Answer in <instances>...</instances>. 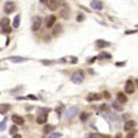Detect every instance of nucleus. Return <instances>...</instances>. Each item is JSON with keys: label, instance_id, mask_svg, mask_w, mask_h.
<instances>
[{"label": "nucleus", "instance_id": "obj_11", "mask_svg": "<svg viewBox=\"0 0 138 138\" xmlns=\"http://www.w3.org/2000/svg\"><path fill=\"white\" fill-rule=\"evenodd\" d=\"M70 14H71V10L67 6H64V8L61 10V16L64 18V20H68L70 18Z\"/></svg>", "mask_w": 138, "mask_h": 138}, {"label": "nucleus", "instance_id": "obj_14", "mask_svg": "<svg viewBox=\"0 0 138 138\" xmlns=\"http://www.w3.org/2000/svg\"><path fill=\"white\" fill-rule=\"evenodd\" d=\"M8 61H12L13 63H22V62L27 61V58L22 57V56H9Z\"/></svg>", "mask_w": 138, "mask_h": 138}, {"label": "nucleus", "instance_id": "obj_32", "mask_svg": "<svg viewBox=\"0 0 138 138\" xmlns=\"http://www.w3.org/2000/svg\"><path fill=\"white\" fill-rule=\"evenodd\" d=\"M100 110H102V111H106V112H107L108 111V107H107V105H106V104H103V105H100Z\"/></svg>", "mask_w": 138, "mask_h": 138}, {"label": "nucleus", "instance_id": "obj_46", "mask_svg": "<svg viewBox=\"0 0 138 138\" xmlns=\"http://www.w3.org/2000/svg\"><path fill=\"white\" fill-rule=\"evenodd\" d=\"M115 138H122V136H121V134H118L117 136H115Z\"/></svg>", "mask_w": 138, "mask_h": 138}, {"label": "nucleus", "instance_id": "obj_23", "mask_svg": "<svg viewBox=\"0 0 138 138\" xmlns=\"http://www.w3.org/2000/svg\"><path fill=\"white\" fill-rule=\"evenodd\" d=\"M37 112H38V115H40V114H47L48 115V113L50 112V108H46V107H39L37 110Z\"/></svg>", "mask_w": 138, "mask_h": 138}, {"label": "nucleus", "instance_id": "obj_36", "mask_svg": "<svg viewBox=\"0 0 138 138\" xmlns=\"http://www.w3.org/2000/svg\"><path fill=\"white\" fill-rule=\"evenodd\" d=\"M71 63H72V64H77V63H78V58L77 57H71Z\"/></svg>", "mask_w": 138, "mask_h": 138}, {"label": "nucleus", "instance_id": "obj_34", "mask_svg": "<svg viewBox=\"0 0 138 138\" xmlns=\"http://www.w3.org/2000/svg\"><path fill=\"white\" fill-rule=\"evenodd\" d=\"M125 138H135V133L134 131H130V133L127 135V137Z\"/></svg>", "mask_w": 138, "mask_h": 138}, {"label": "nucleus", "instance_id": "obj_45", "mask_svg": "<svg viewBox=\"0 0 138 138\" xmlns=\"http://www.w3.org/2000/svg\"><path fill=\"white\" fill-rule=\"evenodd\" d=\"M47 1H48V0H40V2H41V4H47Z\"/></svg>", "mask_w": 138, "mask_h": 138}, {"label": "nucleus", "instance_id": "obj_2", "mask_svg": "<svg viewBox=\"0 0 138 138\" xmlns=\"http://www.w3.org/2000/svg\"><path fill=\"white\" fill-rule=\"evenodd\" d=\"M78 112H79V110H78V107H75V106H72V107L67 108L66 111H65V119L70 120V119L74 118L75 115L78 114Z\"/></svg>", "mask_w": 138, "mask_h": 138}, {"label": "nucleus", "instance_id": "obj_15", "mask_svg": "<svg viewBox=\"0 0 138 138\" xmlns=\"http://www.w3.org/2000/svg\"><path fill=\"white\" fill-rule=\"evenodd\" d=\"M117 97H118V100H117V102H119L120 104H125V103L128 102V98L125 97V95H124L123 93H118Z\"/></svg>", "mask_w": 138, "mask_h": 138}, {"label": "nucleus", "instance_id": "obj_30", "mask_svg": "<svg viewBox=\"0 0 138 138\" xmlns=\"http://www.w3.org/2000/svg\"><path fill=\"white\" fill-rule=\"evenodd\" d=\"M26 99H31V100H38V97L34 96V95H27L26 96Z\"/></svg>", "mask_w": 138, "mask_h": 138}, {"label": "nucleus", "instance_id": "obj_43", "mask_svg": "<svg viewBox=\"0 0 138 138\" xmlns=\"http://www.w3.org/2000/svg\"><path fill=\"white\" fill-rule=\"evenodd\" d=\"M12 138H22V136H21V135H18V134H16V135H14Z\"/></svg>", "mask_w": 138, "mask_h": 138}, {"label": "nucleus", "instance_id": "obj_21", "mask_svg": "<svg viewBox=\"0 0 138 138\" xmlns=\"http://www.w3.org/2000/svg\"><path fill=\"white\" fill-rule=\"evenodd\" d=\"M20 23H21V15L18 14L15 16L14 21H13V26H14L15 29H17V27H20Z\"/></svg>", "mask_w": 138, "mask_h": 138}, {"label": "nucleus", "instance_id": "obj_40", "mask_svg": "<svg viewBox=\"0 0 138 138\" xmlns=\"http://www.w3.org/2000/svg\"><path fill=\"white\" fill-rule=\"evenodd\" d=\"M79 7H80L81 9H83V10H86L87 13H90V9H88V8H86V7H84V6H81V5H80V6H79Z\"/></svg>", "mask_w": 138, "mask_h": 138}, {"label": "nucleus", "instance_id": "obj_27", "mask_svg": "<svg viewBox=\"0 0 138 138\" xmlns=\"http://www.w3.org/2000/svg\"><path fill=\"white\" fill-rule=\"evenodd\" d=\"M112 56L110 54H106V53H102L99 56H97V58H111Z\"/></svg>", "mask_w": 138, "mask_h": 138}, {"label": "nucleus", "instance_id": "obj_6", "mask_svg": "<svg viewBox=\"0 0 138 138\" xmlns=\"http://www.w3.org/2000/svg\"><path fill=\"white\" fill-rule=\"evenodd\" d=\"M90 7L93 9H95V10H102L103 7H104V5H103V2L100 1V0H91Z\"/></svg>", "mask_w": 138, "mask_h": 138}, {"label": "nucleus", "instance_id": "obj_42", "mask_svg": "<svg viewBox=\"0 0 138 138\" xmlns=\"http://www.w3.org/2000/svg\"><path fill=\"white\" fill-rule=\"evenodd\" d=\"M135 32H137L136 30H133V31H125V33L127 34H131V33H135Z\"/></svg>", "mask_w": 138, "mask_h": 138}, {"label": "nucleus", "instance_id": "obj_1", "mask_svg": "<svg viewBox=\"0 0 138 138\" xmlns=\"http://www.w3.org/2000/svg\"><path fill=\"white\" fill-rule=\"evenodd\" d=\"M83 79H84V75H83L82 71H77L75 73L72 74V77H71V81L75 84H80L83 81Z\"/></svg>", "mask_w": 138, "mask_h": 138}, {"label": "nucleus", "instance_id": "obj_9", "mask_svg": "<svg viewBox=\"0 0 138 138\" xmlns=\"http://www.w3.org/2000/svg\"><path fill=\"white\" fill-rule=\"evenodd\" d=\"M100 98H102V95H100V94H97V93H90V94H88V96H87V100H88V102L99 100Z\"/></svg>", "mask_w": 138, "mask_h": 138}, {"label": "nucleus", "instance_id": "obj_18", "mask_svg": "<svg viewBox=\"0 0 138 138\" xmlns=\"http://www.w3.org/2000/svg\"><path fill=\"white\" fill-rule=\"evenodd\" d=\"M135 124H136V122L134 120H130V121H127L124 124V130L125 131H130V129H133L135 127Z\"/></svg>", "mask_w": 138, "mask_h": 138}, {"label": "nucleus", "instance_id": "obj_37", "mask_svg": "<svg viewBox=\"0 0 138 138\" xmlns=\"http://www.w3.org/2000/svg\"><path fill=\"white\" fill-rule=\"evenodd\" d=\"M103 96H104L105 98H110V97H111V95H110L108 91H104V93H103Z\"/></svg>", "mask_w": 138, "mask_h": 138}, {"label": "nucleus", "instance_id": "obj_28", "mask_svg": "<svg viewBox=\"0 0 138 138\" xmlns=\"http://www.w3.org/2000/svg\"><path fill=\"white\" fill-rule=\"evenodd\" d=\"M59 137H62V134H59V133H54V134H50L48 138H59Z\"/></svg>", "mask_w": 138, "mask_h": 138}, {"label": "nucleus", "instance_id": "obj_25", "mask_svg": "<svg viewBox=\"0 0 138 138\" xmlns=\"http://www.w3.org/2000/svg\"><path fill=\"white\" fill-rule=\"evenodd\" d=\"M88 118H89V114H88V113H86V112H82L80 114V120H81V122H86Z\"/></svg>", "mask_w": 138, "mask_h": 138}, {"label": "nucleus", "instance_id": "obj_24", "mask_svg": "<svg viewBox=\"0 0 138 138\" xmlns=\"http://www.w3.org/2000/svg\"><path fill=\"white\" fill-rule=\"evenodd\" d=\"M17 131H18V128L16 127V124H14V125H12L10 129H9V134L14 136V135H16V134H17Z\"/></svg>", "mask_w": 138, "mask_h": 138}, {"label": "nucleus", "instance_id": "obj_16", "mask_svg": "<svg viewBox=\"0 0 138 138\" xmlns=\"http://www.w3.org/2000/svg\"><path fill=\"white\" fill-rule=\"evenodd\" d=\"M47 119H48V117H47V114H40V115H38V118H37V123L38 124H45L46 122H47Z\"/></svg>", "mask_w": 138, "mask_h": 138}, {"label": "nucleus", "instance_id": "obj_19", "mask_svg": "<svg viewBox=\"0 0 138 138\" xmlns=\"http://www.w3.org/2000/svg\"><path fill=\"white\" fill-rule=\"evenodd\" d=\"M9 110H10L9 104H0V114H6Z\"/></svg>", "mask_w": 138, "mask_h": 138}, {"label": "nucleus", "instance_id": "obj_29", "mask_svg": "<svg viewBox=\"0 0 138 138\" xmlns=\"http://www.w3.org/2000/svg\"><path fill=\"white\" fill-rule=\"evenodd\" d=\"M1 31H2V33H10L12 32V27L10 26H6V27H4V29H1Z\"/></svg>", "mask_w": 138, "mask_h": 138}, {"label": "nucleus", "instance_id": "obj_48", "mask_svg": "<svg viewBox=\"0 0 138 138\" xmlns=\"http://www.w3.org/2000/svg\"><path fill=\"white\" fill-rule=\"evenodd\" d=\"M1 138H6V137H1Z\"/></svg>", "mask_w": 138, "mask_h": 138}, {"label": "nucleus", "instance_id": "obj_17", "mask_svg": "<svg viewBox=\"0 0 138 138\" xmlns=\"http://www.w3.org/2000/svg\"><path fill=\"white\" fill-rule=\"evenodd\" d=\"M54 130H55V125H53V124H46L43 127V134H46V135H50Z\"/></svg>", "mask_w": 138, "mask_h": 138}, {"label": "nucleus", "instance_id": "obj_39", "mask_svg": "<svg viewBox=\"0 0 138 138\" xmlns=\"http://www.w3.org/2000/svg\"><path fill=\"white\" fill-rule=\"evenodd\" d=\"M63 108H64V107H63V106H59V107H58V108H56V112H57V113H58V114H59V115H61V112L63 111Z\"/></svg>", "mask_w": 138, "mask_h": 138}, {"label": "nucleus", "instance_id": "obj_26", "mask_svg": "<svg viewBox=\"0 0 138 138\" xmlns=\"http://www.w3.org/2000/svg\"><path fill=\"white\" fill-rule=\"evenodd\" d=\"M6 123H7V118H5L4 120L0 122V131H4L6 129Z\"/></svg>", "mask_w": 138, "mask_h": 138}, {"label": "nucleus", "instance_id": "obj_12", "mask_svg": "<svg viewBox=\"0 0 138 138\" xmlns=\"http://www.w3.org/2000/svg\"><path fill=\"white\" fill-rule=\"evenodd\" d=\"M63 32V25L62 24H55L54 25V27H53V36H58V34H61Z\"/></svg>", "mask_w": 138, "mask_h": 138}, {"label": "nucleus", "instance_id": "obj_41", "mask_svg": "<svg viewBox=\"0 0 138 138\" xmlns=\"http://www.w3.org/2000/svg\"><path fill=\"white\" fill-rule=\"evenodd\" d=\"M124 65H125L124 62H122V63H117V66H124Z\"/></svg>", "mask_w": 138, "mask_h": 138}, {"label": "nucleus", "instance_id": "obj_4", "mask_svg": "<svg viewBox=\"0 0 138 138\" xmlns=\"http://www.w3.org/2000/svg\"><path fill=\"white\" fill-rule=\"evenodd\" d=\"M62 4V0H48L47 1V6H48V8L50 9V10H56L59 6H61Z\"/></svg>", "mask_w": 138, "mask_h": 138}, {"label": "nucleus", "instance_id": "obj_35", "mask_svg": "<svg viewBox=\"0 0 138 138\" xmlns=\"http://www.w3.org/2000/svg\"><path fill=\"white\" fill-rule=\"evenodd\" d=\"M96 59H97V56H95V57H91V58H89V59H88V63H89V64H91V63H94V62H95L96 61Z\"/></svg>", "mask_w": 138, "mask_h": 138}, {"label": "nucleus", "instance_id": "obj_38", "mask_svg": "<svg viewBox=\"0 0 138 138\" xmlns=\"http://www.w3.org/2000/svg\"><path fill=\"white\" fill-rule=\"evenodd\" d=\"M83 18H84V17H83V15H82V14H79V16L77 17V21H78V22H80V21H82Z\"/></svg>", "mask_w": 138, "mask_h": 138}, {"label": "nucleus", "instance_id": "obj_10", "mask_svg": "<svg viewBox=\"0 0 138 138\" xmlns=\"http://www.w3.org/2000/svg\"><path fill=\"white\" fill-rule=\"evenodd\" d=\"M111 46V43L108 41H106V40H102V39H98L96 41V47L97 48H106V47H110Z\"/></svg>", "mask_w": 138, "mask_h": 138}, {"label": "nucleus", "instance_id": "obj_13", "mask_svg": "<svg viewBox=\"0 0 138 138\" xmlns=\"http://www.w3.org/2000/svg\"><path fill=\"white\" fill-rule=\"evenodd\" d=\"M12 120L14 122V124H18V125H22L24 124V119L21 117V115H17V114H14L12 117Z\"/></svg>", "mask_w": 138, "mask_h": 138}, {"label": "nucleus", "instance_id": "obj_31", "mask_svg": "<svg viewBox=\"0 0 138 138\" xmlns=\"http://www.w3.org/2000/svg\"><path fill=\"white\" fill-rule=\"evenodd\" d=\"M41 63H42L43 65H51L54 62H53V61H47V59H43V61H41Z\"/></svg>", "mask_w": 138, "mask_h": 138}, {"label": "nucleus", "instance_id": "obj_7", "mask_svg": "<svg viewBox=\"0 0 138 138\" xmlns=\"http://www.w3.org/2000/svg\"><path fill=\"white\" fill-rule=\"evenodd\" d=\"M55 24H56V16L55 15H50V16L47 17V20H46V27L47 29H51Z\"/></svg>", "mask_w": 138, "mask_h": 138}, {"label": "nucleus", "instance_id": "obj_33", "mask_svg": "<svg viewBox=\"0 0 138 138\" xmlns=\"http://www.w3.org/2000/svg\"><path fill=\"white\" fill-rule=\"evenodd\" d=\"M96 137H97V135H96V134H88L84 138H96Z\"/></svg>", "mask_w": 138, "mask_h": 138}, {"label": "nucleus", "instance_id": "obj_47", "mask_svg": "<svg viewBox=\"0 0 138 138\" xmlns=\"http://www.w3.org/2000/svg\"><path fill=\"white\" fill-rule=\"evenodd\" d=\"M137 86H138V80H137Z\"/></svg>", "mask_w": 138, "mask_h": 138}, {"label": "nucleus", "instance_id": "obj_44", "mask_svg": "<svg viewBox=\"0 0 138 138\" xmlns=\"http://www.w3.org/2000/svg\"><path fill=\"white\" fill-rule=\"evenodd\" d=\"M58 62H59V63H65V62H66V61H65V58H62V59H59Z\"/></svg>", "mask_w": 138, "mask_h": 138}, {"label": "nucleus", "instance_id": "obj_20", "mask_svg": "<svg viewBox=\"0 0 138 138\" xmlns=\"http://www.w3.org/2000/svg\"><path fill=\"white\" fill-rule=\"evenodd\" d=\"M9 23H10V21H9L8 17H2L1 20H0V27L4 29L6 26H9Z\"/></svg>", "mask_w": 138, "mask_h": 138}, {"label": "nucleus", "instance_id": "obj_5", "mask_svg": "<svg viewBox=\"0 0 138 138\" xmlns=\"http://www.w3.org/2000/svg\"><path fill=\"white\" fill-rule=\"evenodd\" d=\"M41 23H42L41 17H39V16L33 17L32 26H31V29H32V31H38V30H39V29H40V26H41Z\"/></svg>", "mask_w": 138, "mask_h": 138}, {"label": "nucleus", "instance_id": "obj_8", "mask_svg": "<svg viewBox=\"0 0 138 138\" xmlns=\"http://www.w3.org/2000/svg\"><path fill=\"white\" fill-rule=\"evenodd\" d=\"M124 91L127 94H134L135 93V86H134V82L131 80H128L127 82H125Z\"/></svg>", "mask_w": 138, "mask_h": 138}, {"label": "nucleus", "instance_id": "obj_3", "mask_svg": "<svg viewBox=\"0 0 138 138\" xmlns=\"http://www.w3.org/2000/svg\"><path fill=\"white\" fill-rule=\"evenodd\" d=\"M15 9H16V5H15L14 2H12V1H7L4 6V12H5V14H7V15L14 13Z\"/></svg>", "mask_w": 138, "mask_h": 138}, {"label": "nucleus", "instance_id": "obj_22", "mask_svg": "<svg viewBox=\"0 0 138 138\" xmlns=\"http://www.w3.org/2000/svg\"><path fill=\"white\" fill-rule=\"evenodd\" d=\"M112 107L114 110H117V111H122V110H123V107L121 106V104L119 102H117V100H113V102H112Z\"/></svg>", "mask_w": 138, "mask_h": 138}]
</instances>
